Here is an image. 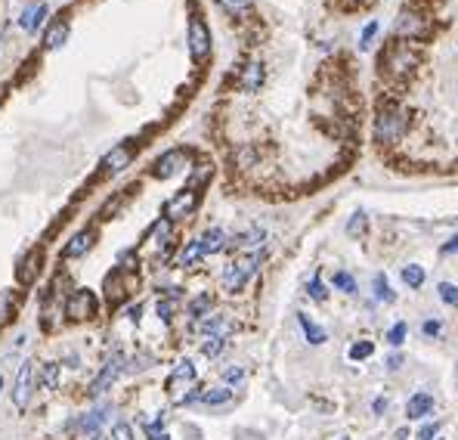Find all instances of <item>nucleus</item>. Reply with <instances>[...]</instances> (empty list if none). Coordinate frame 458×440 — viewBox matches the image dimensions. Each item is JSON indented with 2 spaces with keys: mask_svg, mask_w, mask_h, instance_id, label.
<instances>
[{
  "mask_svg": "<svg viewBox=\"0 0 458 440\" xmlns=\"http://www.w3.org/2000/svg\"><path fill=\"white\" fill-rule=\"evenodd\" d=\"M186 165H189V152H186V149H171V152H164L158 161H155L152 177L167 180V177H173V174L183 171Z\"/></svg>",
  "mask_w": 458,
  "mask_h": 440,
  "instance_id": "nucleus-8",
  "label": "nucleus"
},
{
  "mask_svg": "<svg viewBox=\"0 0 458 440\" xmlns=\"http://www.w3.org/2000/svg\"><path fill=\"white\" fill-rule=\"evenodd\" d=\"M334 289H340L344 295H356V279L340 270V273H334Z\"/></svg>",
  "mask_w": 458,
  "mask_h": 440,
  "instance_id": "nucleus-37",
  "label": "nucleus"
},
{
  "mask_svg": "<svg viewBox=\"0 0 458 440\" xmlns=\"http://www.w3.org/2000/svg\"><path fill=\"white\" fill-rule=\"evenodd\" d=\"M195 378H198L195 363H192V359H186V357L177 359V366H173L171 378H167V394H171L177 403H183V390H192V388H195Z\"/></svg>",
  "mask_w": 458,
  "mask_h": 440,
  "instance_id": "nucleus-3",
  "label": "nucleus"
},
{
  "mask_svg": "<svg viewBox=\"0 0 458 440\" xmlns=\"http://www.w3.org/2000/svg\"><path fill=\"white\" fill-rule=\"evenodd\" d=\"M195 332H201L204 338H229L232 335V319H229L226 313H208V316H201V319H195Z\"/></svg>",
  "mask_w": 458,
  "mask_h": 440,
  "instance_id": "nucleus-10",
  "label": "nucleus"
},
{
  "mask_svg": "<svg viewBox=\"0 0 458 440\" xmlns=\"http://www.w3.org/2000/svg\"><path fill=\"white\" fill-rule=\"evenodd\" d=\"M260 84H263V65H260V62H248V65L241 68L239 87H241L245 93H257Z\"/></svg>",
  "mask_w": 458,
  "mask_h": 440,
  "instance_id": "nucleus-17",
  "label": "nucleus"
},
{
  "mask_svg": "<svg viewBox=\"0 0 458 440\" xmlns=\"http://www.w3.org/2000/svg\"><path fill=\"white\" fill-rule=\"evenodd\" d=\"M433 412V394H427V390H418V394L408 397L406 403V415L408 419H424V415Z\"/></svg>",
  "mask_w": 458,
  "mask_h": 440,
  "instance_id": "nucleus-15",
  "label": "nucleus"
},
{
  "mask_svg": "<svg viewBox=\"0 0 458 440\" xmlns=\"http://www.w3.org/2000/svg\"><path fill=\"white\" fill-rule=\"evenodd\" d=\"M232 400V390L226 388V384H220V388H201V400L204 406H226V403Z\"/></svg>",
  "mask_w": 458,
  "mask_h": 440,
  "instance_id": "nucleus-22",
  "label": "nucleus"
},
{
  "mask_svg": "<svg viewBox=\"0 0 458 440\" xmlns=\"http://www.w3.org/2000/svg\"><path fill=\"white\" fill-rule=\"evenodd\" d=\"M155 440H171V437H167V434H158V437H155Z\"/></svg>",
  "mask_w": 458,
  "mask_h": 440,
  "instance_id": "nucleus-51",
  "label": "nucleus"
},
{
  "mask_svg": "<svg viewBox=\"0 0 458 440\" xmlns=\"http://www.w3.org/2000/svg\"><path fill=\"white\" fill-rule=\"evenodd\" d=\"M402 282H406L408 289H421V285H424V266H418V264L402 266Z\"/></svg>",
  "mask_w": 458,
  "mask_h": 440,
  "instance_id": "nucleus-30",
  "label": "nucleus"
},
{
  "mask_svg": "<svg viewBox=\"0 0 458 440\" xmlns=\"http://www.w3.org/2000/svg\"><path fill=\"white\" fill-rule=\"evenodd\" d=\"M171 239H173V223L167 220V217H161V220L149 229V242H152L155 248H167V245H171Z\"/></svg>",
  "mask_w": 458,
  "mask_h": 440,
  "instance_id": "nucleus-19",
  "label": "nucleus"
},
{
  "mask_svg": "<svg viewBox=\"0 0 458 440\" xmlns=\"http://www.w3.org/2000/svg\"><path fill=\"white\" fill-rule=\"evenodd\" d=\"M415 65H418V53H415L408 43H396V47L387 53L390 74H406V72H412Z\"/></svg>",
  "mask_w": 458,
  "mask_h": 440,
  "instance_id": "nucleus-11",
  "label": "nucleus"
},
{
  "mask_svg": "<svg viewBox=\"0 0 458 440\" xmlns=\"http://www.w3.org/2000/svg\"><path fill=\"white\" fill-rule=\"evenodd\" d=\"M37 264H41V254H37V251H31L28 258H25L22 264H19V282H25V285H31V282H34L37 270H41Z\"/></svg>",
  "mask_w": 458,
  "mask_h": 440,
  "instance_id": "nucleus-23",
  "label": "nucleus"
},
{
  "mask_svg": "<svg viewBox=\"0 0 458 440\" xmlns=\"http://www.w3.org/2000/svg\"><path fill=\"white\" fill-rule=\"evenodd\" d=\"M338 440H350V437H338Z\"/></svg>",
  "mask_w": 458,
  "mask_h": 440,
  "instance_id": "nucleus-53",
  "label": "nucleus"
},
{
  "mask_svg": "<svg viewBox=\"0 0 458 440\" xmlns=\"http://www.w3.org/2000/svg\"><path fill=\"white\" fill-rule=\"evenodd\" d=\"M0 390H3V378H0Z\"/></svg>",
  "mask_w": 458,
  "mask_h": 440,
  "instance_id": "nucleus-52",
  "label": "nucleus"
},
{
  "mask_svg": "<svg viewBox=\"0 0 458 440\" xmlns=\"http://www.w3.org/2000/svg\"><path fill=\"white\" fill-rule=\"evenodd\" d=\"M124 372V357L121 353H115L111 359H105V366L99 369V375L93 378V384H90V397H102L105 390L111 388V384L118 381V375Z\"/></svg>",
  "mask_w": 458,
  "mask_h": 440,
  "instance_id": "nucleus-6",
  "label": "nucleus"
},
{
  "mask_svg": "<svg viewBox=\"0 0 458 440\" xmlns=\"http://www.w3.org/2000/svg\"><path fill=\"white\" fill-rule=\"evenodd\" d=\"M371 353H375V344H371V341H356V344L347 350V357H350L353 363H359V359H369Z\"/></svg>",
  "mask_w": 458,
  "mask_h": 440,
  "instance_id": "nucleus-34",
  "label": "nucleus"
},
{
  "mask_svg": "<svg viewBox=\"0 0 458 440\" xmlns=\"http://www.w3.org/2000/svg\"><path fill=\"white\" fill-rule=\"evenodd\" d=\"M198 208V192L195 189H189V186H186V189H179L177 196L171 198V202L164 205V217L167 220H183V217H192V211Z\"/></svg>",
  "mask_w": 458,
  "mask_h": 440,
  "instance_id": "nucleus-5",
  "label": "nucleus"
},
{
  "mask_svg": "<svg viewBox=\"0 0 458 440\" xmlns=\"http://www.w3.org/2000/svg\"><path fill=\"white\" fill-rule=\"evenodd\" d=\"M65 313H68V319H74V322H90V319H96V313H99L96 295H93L90 289L72 291V297H68V304H65Z\"/></svg>",
  "mask_w": 458,
  "mask_h": 440,
  "instance_id": "nucleus-2",
  "label": "nucleus"
},
{
  "mask_svg": "<svg viewBox=\"0 0 458 440\" xmlns=\"http://www.w3.org/2000/svg\"><path fill=\"white\" fill-rule=\"evenodd\" d=\"M214 307V297L210 295H198L189 301V316L192 319H201V316H208V310Z\"/></svg>",
  "mask_w": 458,
  "mask_h": 440,
  "instance_id": "nucleus-29",
  "label": "nucleus"
},
{
  "mask_svg": "<svg viewBox=\"0 0 458 440\" xmlns=\"http://www.w3.org/2000/svg\"><path fill=\"white\" fill-rule=\"evenodd\" d=\"M133 155H136V143H121V146H115L102 158V171L105 174H121L124 167L133 161Z\"/></svg>",
  "mask_w": 458,
  "mask_h": 440,
  "instance_id": "nucleus-12",
  "label": "nucleus"
},
{
  "mask_svg": "<svg viewBox=\"0 0 458 440\" xmlns=\"http://www.w3.org/2000/svg\"><path fill=\"white\" fill-rule=\"evenodd\" d=\"M297 322H301V328H303V335H307L309 344L319 347V344H325V341H328V332L322 326H316V322L309 319L307 313H297Z\"/></svg>",
  "mask_w": 458,
  "mask_h": 440,
  "instance_id": "nucleus-21",
  "label": "nucleus"
},
{
  "mask_svg": "<svg viewBox=\"0 0 458 440\" xmlns=\"http://www.w3.org/2000/svg\"><path fill=\"white\" fill-rule=\"evenodd\" d=\"M223 347H226V338H214V335H210V338H204V341H201V353H204L208 359L220 357Z\"/></svg>",
  "mask_w": 458,
  "mask_h": 440,
  "instance_id": "nucleus-35",
  "label": "nucleus"
},
{
  "mask_svg": "<svg viewBox=\"0 0 458 440\" xmlns=\"http://www.w3.org/2000/svg\"><path fill=\"white\" fill-rule=\"evenodd\" d=\"M437 431H439L437 421H424V425L418 428V440H433V437H437Z\"/></svg>",
  "mask_w": 458,
  "mask_h": 440,
  "instance_id": "nucleus-44",
  "label": "nucleus"
},
{
  "mask_svg": "<svg viewBox=\"0 0 458 440\" xmlns=\"http://www.w3.org/2000/svg\"><path fill=\"white\" fill-rule=\"evenodd\" d=\"M245 378H248V372L241 369V366H229V369H223V384H245Z\"/></svg>",
  "mask_w": 458,
  "mask_h": 440,
  "instance_id": "nucleus-38",
  "label": "nucleus"
},
{
  "mask_svg": "<svg viewBox=\"0 0 458 440\" xmlns=\"http://www.w3.org/2000/svg\"><path fill=\"white\" fill-rule=\"evenodd\" d=\"M201 248H204V254H217V251H223L226 248V233H223L220 227H210V229H204L201 235Z\"/></svg>",
  "mask_w": 458,
  "mask_h": 440,
  "instance_id": "nucleus-20",
  "label": "nucleus"
},
{
  "mask_svg": "<svg viewBox=\"0 0 458 440\" xmlns=\"http://www.w3.org/2000/svg\"><path fill=\"white\" fill-rule=\"evenodd\" d=\"M362 233H365V214H362V211H356V214L350 217V223H347V235L356 239V235H362Z\"/></svg>",
  "mask_w": 458,
  "mask_h": 440,
  "instance_id": "nucleus-40",
  "label": "nucleus"
},
{
  "mask_svg": "<svg viewBox=\"0 0 458 440\" xmlns=\"http://www.w3.org/2000/svg\"><path fill=\"white\" fill-rule=\"evenodd\" d=\"M31 394H34V363H22V369L16 375V384H12V403H16V409L28 406Z\"/></svg>",
  "mask_w": 458,
  "mask_h": 440,
  "instance_id": "nucleus-9",
  "label": "nucleus"
},
{
  "mask_svg": "<svg viewBox=\"0 0 458 440\" xmlns=\"http://www.w3.org/2000/svg\"><path fill=\"white\" fill-rule=\"evenodd\" d=\"M371 285H375V297H378V301H384V304H393L396 301V295H393V289H390V282H387V276H384V273H375Z\"/></svg>",
  "mask_w": 458,
  "mask_h": 440,
  "instance_id": "nucleus-27",
  "label": "nucleus"
},
{
  "mask_svg": "<svg viewBox=\"0 0 458 440\" xmlns=\"http://www.w3.org/2000/svg\"><path fill=\"white\" fill-rule=\"evenodd\" d=\"M439 332H443L439 319H424V322H421V335H424V338H437Z\"/></svg>",
  "mask_w": 458,
  "mask_h": 440,
  "instance_id": "nucleus-43",
  "label": "nucleus"
},
{
  "mask_svg": "<svg viewBox=\"0 0 458 440\" xmlns=\"http://www.w3.org/2000/svg\"><path fill=\"white\" fill-rule=\"evenodd\" d=\"M400 366H402V357H400V353H393V357L387 359V369H390V372H396Z\"/></svg>",
  "mask_w": 458,
  "mask_h": 440,
  "instance_id": "nucleus-48",
  "label": "nucleus"
},
{
  "mask_svg": "<svg viewBox=\"0 0 458 440\" xmlns=\"http://www.w3.org/2000/svg\"><path fill=\"white\" fill-rule=\"evenodd\" d=\"M12 310H16L12 291H0V326H6V322L12 319Z\"/></svg>",
  "mask_w": 458,
  "mask_h": 440,
  "instance_id": "nucleus-32",
  "label": "nucleus"
},
{
  "mask_svg": "<svg viewBox=\"0 0 458 440\" xmlns=\"http://www.w3.org/2000/svg\"><path fill=\"white\" fill-rule=\"evenodd\" d=\"M260 264H263V251H248V254H241V258H235L232 264L223 270V291L239 295V291L248 285V279L257 273Z\"/></svg>",
  "mask_w": 458,
  "mask_h": 440,
  "instance_id": "nucleus-1",
  "label": "nucleus"
},
{
  "mask_svg": "<svg viewBox=\"0 0 458 440\" xmlns=\"http://www.w3.org/2000/svg\"><path fill=\"white\" fill-rule=\"evenodd\" d=\"M408 338V322H393V326H390V332H387V344L390 347H400L402 341Z\"/></svg>",
  "mask_w": 458,
  "mask_h": 440,
  "instance_id": "nucleus-33",
  "label": "nucleus"
},
{
  "mask_svg": "<svg viewBox=\"0 0 458 440\" xmlns=\"http://www.w3.org/2000/svg\"><path fill=\"white\" fill-rule=\"evenodd\" d=\"M68 34H72V25H68L65 19H56V22L47 28V34H43V47H47V50H59L62 43L68 41Z\"/></svg>",
  "mask_w": 458,
  "mask_h": 440,
  "instance_id": "nucleus-16",
  "label": "nucleus"
},
{
  "mask_svg": "<svg viewBox=\"0 0 458 440\" xmlns=\"http://www.w3.org/2000/svg\"><path fill=\"white\" fill-rule=\"evenodd\" d=\"M140 313H142V307H140V304H136V307H130V310H127V316H130V319H133V322H140Z\"/></svg>",
  "mask_w": 458,
  "mask_h": 440,
  "instance_id": "nucleus-49",
  "label": "nucleus"
},
{
  "mask_svg": "<svg viewBox=\"0 0 458 440\" xmlns=\"http://www.w3.org/2000/svg\"><path fill=\"white\" fill-rule=\"evenodd\" d=\"M41 381H43V388H47V390H56V388H59V363H43Z\"/></svg>",
  "mask_w": 458,
  "mask_h": 440,
  "instance_id": "nucleus-31",
  "label": "nucleus"
},
{
  "mask_svg": "<svg viewBox=\"0 0 458 440\" xmlns=\"http://www.w3.org/2000/svg\"><path fill=\"white\" fill-rule=\"evenodd\" d=\"M439 251H443V254H455V251H458V233H455V235H452V239H449V242H446V245H443V248H439Z\"/></svg>",
  "mask_w": 458,
  "mask_h": 440,
  "instance_id": "nucleus-46",
  "label": "nucleus"
},
{
  "mask_svg": "<svg viewBox=\"0 0 458 440\" xmlns=\"http://www.w3.org/2000/svg\"><path fill=\"white\" fill-rule=\"evenodd\" d=\"M109 440H133V428L127 425V421H115V428H111V437Z\"/></svg>",
  "mask_w": 458,
  "mask_h": 440,
  "instance_id": "nucleus-42",
  "label": "nucleus"
},
{
  "mask_svg": "<svg viewBox=\"0 0 458 440\" xmlns=\"http://www.w3.org/2000/svg\"><path fill=\"white\" fill-rule=\"evenodd\" d=\"M105 415H109V406H99V409H90V412L84 415V419L74 421V431L80 434H93V431H102V421Z\"/></svg>",
  "mask_w": 458,
  "mask_h": 440,
  "instance_id": "nucleus-18",
  "label": "nucleus"
},
{
  "mask_svg": "<svg viewBox=\"0 0 458 440\" xmlns=\"http://www.w3.org/2000/svg\"><path fill=\"white\" fill-rule=\"evenodd\" d=\"M307 295L313 297V301H325V297H328L325 282H322L319 276H313V279H309V285H307Z\"/></svg>",
  "mask_w": 458,
  "mask_h": 440,
  "instance_id": "nucleus-39",
  "label": "nucleus"
},
{
  "mask_svg": "<svg viewBox=\"0 0 458 440\" xmlns=\"http://www.w3.org/2000/svg\"><path fill=\"white\" fill-rule=\"evenodd\" d=\"M201 258H208V254H204V248H201V239H192L189 245L179 251V266H195Z\"/></svg>",
  "mask_w": 458,
  "mask_h": 440,
  "instance_id": "nucleus-24",
  "label": "nucleus"
},
{
  "mask_svg": "<svg viewBox=\"0 0 458 440\" xmlns=\"http://www.w3.org/2000/svg\"><path fill=\"white\" fill-rule=\"evenodd\" d=\"M424 31H427V22L418 16V12H412V10L400 12V19H396V34L400 37L415 41V37H424Z\"/></svg>",
  "mask_w": 458,
  "mask_h": 440,
  "instance_id": "nucleus-13",
  "label": "nucleus"
},
{
  "mask_svg": "<svg viewBox=\"0 0 458 440\" xmlns=\"http://www.w3.org/2000/svg\"><path fill=\"white\" fill-rule=\"evenodd\" d=\"M378 34V22H369V25H365V31H362V37H359V47H369V43H371V37H375Z\"/></svg>",
  "mask_w": 458,
  "mask_h": 440,
  "instance_id": "nucleus-45",
  "label": "nucleus"
},
{
  "mask_svg": "<svg viewBox=\"0 0 458 440\" xmlns=\"http://www.w3.org/2000/svg\"><path fill=\"white\" fill-rule=\"evenodd\" d=\"M43 16H47V6H43V3H37V6H31V10H25V12H22L19 25H22L25 31H34L37 25L43 22Z\"/></svg>",
  "mask_w": 458,
  "mask_h": 440,
  "instance_id": "nucleus-26",
  "label": "nucleus"
},
{
  "mask_svg": "<svg viewBox=\"0 0 458 440\" xmlns=\"http://www.w3.org/2000/svg\"><path fill=\"white\" fill-rule=\"evenodd\" d=\"M93 242H96V229L87 227V229H80V233L72 235V242L62 248V254H65V258H80V254H87L93 248Z\"/></svg>",
  "mask_w": 458,
  "mask_h": 440,
  "instance_id": "nucleus-14",
  "label": "nucleus"
},
{
  "mask_svg": "<svg viewBox=\"0 0 458 440\" xmlns=\"http://www.w3.org/2000/svg\"><path fill=\"white\" fill-rule=\"evenodd\" d=\"M155 310H158L161 322H171V319H173V313H177V304H173L171 297H161V301H158V307H155Z\"/></svg>",
  "mask_w": 458,
  "mask_h": 440,
  "instance_id": "nucleus-41",
  "label": "nucleus"
},
{
  "mask_svg": "<svg viewBox=\"0 0 458 440\" xmlns=\"http://www.w3.org/2000/svg\"><path fill=\"white\" fill-rule=\"evenodd\" d=\"M402 127H406V121H402V115L396 109H381L375 118V140L378 143H393L396 136L402 134Z\"/></svg>",
  "mask_w": 458,
  "mask_h": 440,
  "instance_id": "nucleus-4",
  "label": "nucleus"
},
{
  "mask_svg": "<svg viewBox=\"0 0 458 440\" xmlns=\"http://www.w3.org/2000/svg\"><path fill=\"white\" fill-rule=\"evenodd\" d=\"M437 295H439V301H443V304H452V307H458V285L439 282V285H437Z\"/></svg>",
  "mask_w": 458,
  "mask_h": 440,
  "instance_id": "nucleus-36",
  "label": "nucleus"
},
{
  "mask_svg": "<svg viewBox=\"0 0 458 440\" xmlns=\"http://www.w3.org/2000/svg\"><path fill=\"white\" fill-rule=\"evenodd\" d=\"M263 239H266L263 229H260V227H251V229H245V233L235 235V248H248V251H254V248H257Z\"/></svg>",
  "mask_w": 458,
  "mask_h": 440,
  "instance_id": "nucleus-25",
  "label": "nucleus"
},
{
  "mask_svg": "<svg viewBox=\"0 0 458 440\" xmlns=\"http://www.w3.org/2000/svg\"><path fill=\"white\" fill-rule=\"evenodd\" d=\"M387 406H390V400H387V397H378V400L371 403V409H375L378 415H381V412H387Z\"/></svg>",
  "mask_w": 458,
  "mask_h": 440,
  "instance_id": "nucleus-47",
  "label": "nucleus"
},
{
  "mask_svg": "<svg viewBox=\"0 0 458 440\" xmlns=\"http://www.w3.org/2000/svg\"><path fill=\"white\" fill-rule=\"evenodd\" d=\"M217 6H220L223 12H229L232 19H241L251 10V0H217Z\"/></svg>",
  "mask_w": 458,
  "mask_h": 440,
  "instance_id": "nucleus-28",
  "label": "nucleus"
},
{
  "mask_svg": "<svg viewBox=\"0 0 458 440\" xmlns=\"http://www.w3.org/2000/svg\"><path fill=\"white\" fill-rule=\"evenodd\" d=\"M189 53L195 62H204L210 56V31L201 19H192L189 22Z\"/></svg>",
  "mask_w": 458,
  "mask_h": 440,
  "instance_id": "nucleus-7",
  "label": "nucleus"
},
{
  "mask_svg": "<svg viewBox=\"0 0 458 440\" xmlns=\"http://www.w3.org/2000/svg\"><path fill=\"white\" fill-rule=\"evenodd\" d=\"M87 440H109L102 431H93V434H87Z\"/></svg>",
  "mask_w": 458,
  "mask_h": 440,
  "instance_id": "nucleus-50",
  "label": "nucleus"
}]
</instances>
